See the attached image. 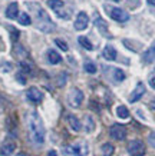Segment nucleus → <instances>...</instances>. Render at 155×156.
I'll use <instances>...</instances> for the list:
<instances>
[{"mask_svg":"<svg viewBox=\"0 0 155 156\" xmlns=\"http://www.w3.org/2000/svg\"><path fill=\"white\" fill-rule=\"evenodd\" d=\"M28 129H29V136L35 145H42L45 142V125H43L42 118L39 116L38 112H30L28 116Z\"/></svg>","mask_w":155,"mask_h":156,"instance_id":"f257e3e1","label":"nucleus"},{"mask_svg":"<svg viewBox=\"0 0 155 156\" xmlns=\"http://www.w3.org/2000/svg\"><path fill=\"white\" fill-rule=\"evenodd\" d=\"M88 151H89V147L85 140H79V142H75L63 147L65 156H86Z\"/></svg>","mask_w":155,"mask_h":156,"instance_id":"f03ea898","label":"nucleus"},{"mask_svg":"<svg viewBox=\"0 0 155 156\" xmlns=\"http://www.w3.org/2000/svg\"><path fill=\"white\" fill-rule=\"evenodd\" d=\"M36 22H38V27L40 30H43V32H50L55 27V24L52 23L50 17L40 7H36Z\"/></svg>","mask_w":155,"mask_h":156,"instance_id":"7ed1b4c3","label":"nucleus"},{"mask_svg":"<svg viewBox=\"0 0 155 156\" xmlns=\"http://www.w3.org/2000/svg\"><path fill=\"white\" fill-rule=\"evenodd\" d=\"M127 151L131 156H144L145 155V143L139 139H134L131 142H128Z\"/></svg>","mask_w":155,"mask_h":156,"instance_id":"20e7f679","label":"nucleus"},{"mask_svg":"<svg viewBox=\"0 0 155 156\" xmlns=\"http://www.w3.org/2000/svg\"><path fill=\"white\" fill-rule=\"evenodd\" d=\"M83 92L78 87H72L68 93V103L71 105L72 108H79L82 102H83Z\"/></svg>","mask_w":155,"mask_h":156,"instance_id":"39448f33","label":"nucleus"},{"mask_svg":"<svg viewBox=\"0 0 155 156\" xmlns=\"http://www.w3.org/2000/svg\"><path fill=\"white\" fill-rule=\"evenodd\" d=\"M47 5L50 7L52 10H55V13L62 17V19H69L71 17V14L69 13H65L63 9H65V2H62V0H47Z\"/></svg>","mask_w":155,"mask_h":156,"instance_id":"423d86ee","label":"nucleus"},{"mask_svg":"<svg viewBox=\"0 0 155 156\" xmlns=\"http://www.w3.org/2000/svg\"><path fill=\"white\" fill-rule=\"evenodd\" d=\"M105 9L109 12V16H111V19L116 20V22H119V23H124V22H127L128 19H129V14L125 12V10L119 9V7H105Z\"/></svg>","mask_w":155,"mask_h":156,"instance_id":"0eeeda50","label":"nucleus"},{"mask_svg":"<svg viewBox=\"0 0 155 156\" xmlns=\"http://www.w3.org/2000/svg\"><path fill=\"white\" fill-rule=\"evenodd\" d=\"M109 135H111V137L115 139V140H124V139L127 137V129H125V126L116 123V125H112V126H111Z\"/></svg>","mask_w":155,"mask_h":156,"instance_id":"6e6552de","label":"nucleus"},{"mask_svg":"<svg viewBox=\"0 0 155 156\" xmlns=\"http://www.w3.org/2000/svg\"><path fill=\"white\" fill-rule=\"evenodd\" d=\"M26 98H28L29 102L38 105L43 100V93L36 87V86H32V87H29L28 92H26Z\"/></svg>","mask_w":155,"mask_h":156,"instance_id":"1a4fd4ad","label":"nucleus"},{"mask_svg":"<svg viewBox=\"0 0 155 156\" xmlns=\"http://www.w3.org/2000/svg\"><path fill=\"white\" fill-rule=\"evenodd\" d=\"M14 151H16V143L13 140H5V142L0 145V155L3 156H10L13 155Z\"/></svg>","mask_w":155,"mask_h":156,"instance_id":"9d476101","label":"nucleus"},{"mask_svg":"<svg viewBox=\"0 0 155 156\" xmlns=\"http://www.w3.org/2000/svg\"><path fill=\"white\" fill-rule=\"evenodd\" d=\"M88 23H89L88 14L85 13V12H80L75 20V29L76 30H85V29L88 27Z\"/></svg>","mask_w":155,"mask_h":156,"instance_id":"9b49d317","label":"nucleus"},{"mask_svg":"<svg viewBox=\"0 0 155 156\" xmlns=\"http://www.w3.org/2000/svg\"><path fill=\"white\" fill-rule=\"evenodd\" d=\"M144 95H145V86H144V83L139 82V83L136 85L135 90H134L131 93V96H129V102H131V103H135V102H138Z\"/></svg>","mask_w":155,"mask_h":156,"instance_id":"f8f14e48","label":"nucleus"},{"mask_svg":"<svg viewBox=\"0 0 155 156\" xmlns=\"http://www.w3.org/2000/svg\"><path fill=\"white\" fill-rule=\"evenodd\" d=\"M17 16H19V5L13 2V3H10L7 6V9H6V17L10 20L13 19H17Z\"/></svg>","mask_w":155,"mask_h":156,"instance_id":"ddd939ff","label":"nucleus"},{"mask_svg":"<svg viewBox=\"0 0 155 156\" xmlns=\"http://www.w3.org/2000/svg\"><path fill=\"white\" fill-rule=\"evenodd\" d=\"M66 120H68V123H69V126H71L73 132H79L82 129V123L75 115H66Z\"/></svg>","mask_w":155,"mask_h":156,"instance_id":"4468645a","label":"nucleus"},{"mask_svg":"<svg viewBox=\"0 0 155 156\" xmlns=\"http://www.w3.org/2000/svg\"><path fill=\"white\" fill-rule=\"evenodd\" d=\"M142 59H144L145 63H152V62L155 60V42L152 43L149 48H148V50L142 55Z\"/></svg>","mask_w":155,"mask_h":156,"instance_id":"2eb2a0df","label":"nucleus"},{"mask_svg":"<svg viewBox=\"0 0 155 156\" xmlns=\"http://www.w3.org/2000/svg\"><path fill=\"white\" fill-rule=\"evenodd\" d=\"M47 60H49L50 65H59L62 62V56L56 52V50L50 49V50H47Z\"/></svg>","mask_w":155,"mask_h":156,"instance_id":"dca6fc26","label":"nucleus"},{"mask_svg":"<svg viewBox=\"0 0 155 156\" xmlns=\"http://www.w3.org/2000/svg\"><path fill=\"white\" fill-rule=\"evenodd\" d=\"M102 55L106 60H115V59H116V50H115L113 46H109V44L108 46H105Z\"/></svg>","mask_w":155,"mask_h":156,"instance_id":"f3484780","label":"nucleus"},{"mask_svg":"<svg viewBox=\"0 0 155 156\" xmlns=\"http://www.w3.org/2000/svg\"><path fill=\"white\" fill-rule=\"evenodd\" d=\"M85 130L88 133L95 130V120L90 116H85Z\"/></svg>","mask_w":155,"mask_h":156,"instance_id":"a211bd4d","label":"nucleus"},{"mask_svg":"<svg viewBox=\"0 0 155 156\" xmlns=\"http://www.w3.org/2000/svg\"><path fill=\"white\" fill-rule=\"evenodd\" d=\"M116 115H118V118H121V119H128L129 118V110H128L127 106H118L116 108Z\"/></svg>","mask_w":155,"mask_h":156,"instance_id":"6ab92c4d","label":"nucleus"},{"mask_svg":"<svg viewBox=\"0 0 155 156\" xmlns=\"http://www.w3.org/2000/svg\"><path fill=\"white\" fill-rule=\"evenodd\" d=\"M101 151H102L103 156H112L113 152H115V147H113L111 143H103L102 147H101Z\"/></svg>","mask_w":155,"mask_h":156,"instance_id":"aec40b11","label":"nucleus"},{"mask_svg":"<svg viewBox=\"0 0 155 156\" xmlns=\"http://www.w3.org/2000/svg\"><path fill=\"white\" fill-rule=\"evenodd\" d=\"M83 69L86 73H89V75H95L96 73V65H95L94 62H85V65H83Z\"/></svg>","mask_w":155,"mask_h":156,"instance_id":"412c9836","label":"nucleus"},{"mask_svg":"<svg viewBox=\"0 0 155 156\" xmlns=\"http://www.w3.org/2000/svg\"><path fill=\"white\" fill-rule=\"evenodd\" d=\"M78 42H79V44L82 46V48H85L86 50H92L94 49V46H92V43L89 42V39L85 37V36H80L79 39H78Z\"/></svg>","mask_w":155,"mask_h":156,"instance_id":"4be33fe9","label":"nucleus"},{"mask_svg":"<svg viewBox=\"0 0 155 156\" xmlns=\"http://www.w3.org/2000/svg\"><path fill=\"white\" fill-rule=\"evenodd\" d=\"M19 23L20 24H23V26H29V24L32 23V19H30V16H29L28 13H20L19 16Z\"/></svg>","mask_w":155,"mask_h":156,"instance_id":"5701e85b","label":"nucleus"},{"mask_svg":"<svg viewBox=\"0 0 155 156\" xmlns=\"http://www.w3.org/2000/svg\"><path fill=\"white\" fill-rule=\"evenodd\" d=\"M95 23H96V27H98L99 30H102L103 33H106V37H109V36H108V27H106V23H105L102 19H96V22H95Z\"/></svg>","mask_w":155,"mask_h":156,"instance_id":"b1692460","label":"nucleus"},{"mask_svg":"<svg viewBox=\"0 0 155 156\" xmlns=\"http://www.w3.org/2000/svg\"><path fill=\"white\" fill-rule=\"evenodd\" d=\"M113 79L116 82H122L125 79V73L121 69H113Z\"/></svg>","mask_w":155,"mask_h":156,"instance_id":"393cba45","label":"nucleus"},{"mask_svg":"<svg viewBox=\"0 0 155 156\" xmlns=\"http://www.w3.org/2000/svg\"><path fill=\"white\" fill-rule=\"evenodd\" d=\"M55 43H56V46L57 48H61L62 50H68V49H69V46H68V43L66 42H63V40H62V39H56V40H55Z\"/></svg>","mask_w":155,"mask_h":156,"instance_id":"a878e982","label":"nucleus"},{"mask_svg":"<svg viewBox=\"0 0 155 156\" xmlns=\"http://www.w3.org/2000/svg\"><path fill=\"white\" fill-rule=\"evenodd\" d=\"M9 30H10V33H12V42L16 43L17 42V39H19V36H20V33L13 27H9Z\"/></svg>","mask_w":155,"mask_h":156,"instance_id":"bb28decb","label":"nucleus"},{"mask_svg":"<svg viewBox=\"0 0 155 156\" xmlns=\"http://www.w3.org/2000/svg\"><path fill=\"white\" fill-rule=\"evenodd\" d=\"M148 142H149V145L152 147H155V132H152L149 136H148Z\"/></svg>","mask_w":155,"mask_h":156,"instance_id":"cd10ccee","label":"nucleus"},{"mask_svg":"<svg viewBox=\"0 0 155 156\" xmlns=\"http://www.w3.org/2000/svg\"><path fill=\"white\" fill-rule=\"evenodd\" d=\"M16 79H17V80H19V83H22V85H24V83H26V77L23 76V72H22V73H17Z\"/></svg>","mask_w":155,"mask_h":156,"instance_id":"c85d7f7f","label":"nucleus"},{"mask_svg":"<svg viewBox=\"0 0 155 156\" xmlns=\"http://www.w3.org/2000/svg\"><path fill=\"white\" fill-rule=\"evenodd\" d=\"M149 85H151V87L155 90V77H151L149 79Z\"/></svg>","mask_w":155,"mask_h":156,"instance_id":"c756f323","label":"nucleus"},{"mask_svg":"<svg viewBox=\"0 0 155 156\" xmlns=\"http://www.w3.org/2000/svg\"><path fill=\"white\" fill-rule=\"evenodd\" d=\"M47 156H57V152L56 151H49L47 152Z\"/></svg>","mask_w":155,"mask_h":156,"instance_id":"7c9ffc66","label":"nucleus"},{"mask_svg":"<svg viewBox=\"0 0 155 156\" xmlns=\"http://www.w3.org/2000/svg\"><path fill=\"white\" fill-rule=\"evenodd\" d=\"M149 108L152 109V110H155V99H154V100H151V102H149Z\"/></svg>","mask_w":155,"mask_h":156,"instance_id":"2f4dec72","label":"nucleus"},{"mask_svg":"<svg viewBox=\"0 0 155 156\" xmlns=\"http://www.w3.org/2000/svg\"><path fill=\"white\" fill-rule=\"evenodd\" d=\"M146 2H148V3H149V5L155 6V0H146Z\"/></svg>","mask_w":155,"mask_h":156,"instance_id":"473e14b6","label":"nucleus"},{"mask_svg":"<svg viewBox=\"0 0 155 156\" xmlns=\"http://www.w3.org/2000/svg\"><path fill=\"white\" fill-rule=\"evenodd\" d=\"M16 156H28V155H26L24 152H20V153H17V155H16Z\"/></svg>","mask_w":155,"mask_h":156,"instance_id":"72a5a7b5","label":"nucleus"},{"mask_svg":"<svg viewBox=\"0 0 155 156\" xmlns=\"http://www.w3.org/2000/svg\"><path fill=\"white\" fill-rule=\"evenodd\" d=\"M2 112H3V105L0 103V113H2Z\"/></svg>","mask_w":155,"mask_h":156,"instance_id":"f704fd0d","label":"nucleus"},{"mask_svg":"<svg viewBox=\"0 0 155 156\" xmlns=\"http://www.w3.org/2000/svg\"><path fill=\"white\" fill-rule=\"evenodd\" d=\"M115 2H119V0H115Z\"/></svg>","mask_w":155,"mask_h":156,"instance_id":"c9c22d12","label":"nucleus"}]
</instances>
